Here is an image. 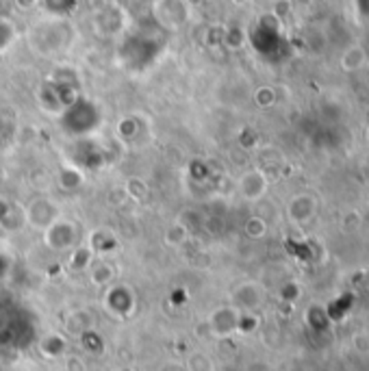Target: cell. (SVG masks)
Wrapping results in <instances>:
<instances>
[{
  "instance_id": "4",
  "label": "cell",
  "mask_w": 369,
  "mask_h": 371,
  "mask_svg": "<svg viewBox=\"0 0 369 371\" xmlns=\"http://www.w3.org/2000/svg\"><path fill=\"white\" fill-rule=\"evenodd\" d=\"M365 63V53L361 46H352L345 51V55L341 57V68L348 70V72H354L359 68H363Z\"/></svg>"
},
{
  "instance_id": "3",
  "label": "cell",
  "mask_w": 369,
  "mask_h": 371,
  "mask_svg": "<svg viewBox=\"0 0 369 371\" xmlns=\"http://www.w3.org/2000/svg\"><path fill=\"white\" fill-rule=\"evenodd\" d=\"M263 298H265L263 289L254 282H246L235 291V304L242 311H256L263 304Z\"/></svg>"
},
{
  "instance_id": "1",
  "label": "cell",
  "mask_w": 369,
  "mask_h": 371,
  "mask_svg": "<svg viewBox=\"0 0 369 371\" xmlns=\"http://www.w3.org/2000/svg\"><path fill=\"white\" fill-rule=\"evenodd\" d=\"M317 213V200L311 193H300L287 206V215L294 224H307L315 217Z\"/></svg>"
},
{
  "instance_id": "2",
  "label": "cell",
  "mask_w": 369,
  "mask_h": 371,
  "mask_svg": "<svg viewBox=\"0 0 369 371\" xmlns=\"http://www.w3.org/2000/svg\"><path fill=\"white\" fill-rule=\"evenodd\" d=\"M239 189H242L244 198L248 200H259L265 196L267 191V179L265 174L259 172V170H250L242 176V181H239Z\"/></svg>"
},
{
  "instance_id": "5",
  "label": "cell",
  "mask_w": 369,
  "mask_h": 371,
  "mask_svg": "<svg viewBox=\"0 0 369 371\" xmlns=\"http://www.w3.org/2000/svg\"><path fill=\"white\" fill-rule=\"evenodd\" d=\"M248 233H250L252 237H261V235H265V224H263V219L252 217L250 224H248Z\"/></svg>"
}]
</instances>
